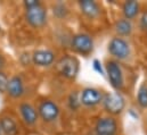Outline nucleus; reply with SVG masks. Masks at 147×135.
Returning <instances> with one entry per match:
<instances>
[{"label": "nucleus", "instance_id": "b1692460", "mask_svg": "<svg viewBox=\"0 0 147 135\" xmlns=\"http://www.w3.org/2000/svg\"><path fill=\"white\" fill-rule=\"evenodd\" d=\"M128 114H129V116H130L134 120H138V119H139V115H138V112L135 111L134 109H129V110H128Z\"/></svg>", "mask_w": 147, "mask_h": 135}, {"label": "nucleus", "instance_id": "a211bd4d", "mask_svg": "<svg viewBox=\"0 0 147 135\" xmlns=\"http://www.w3.org/2000/svg\"><path fill=\"white\" fill-rule=\"evenodd\" d=\"M53 13H54V15H55L57 18L62 19V18H65V17L67 16L69 9H67V7H66L65 3L58 2V3L54 5V7H53Z\"/></svg>", "mask_w": 147, "mask_h": 135}, {"label": "nucleus", "instance_id": "9d476101", "mask_svg": "<svg viewBox=\"0 0 147 135\" xmlns=\"http://www.w3.org/2000/svg\"><path fill=\"white\" fill-rule=\"evenodd\" d=\"M31 60L38 67H49L55 61V53L48 49H39L32 53Z\"/></svg>", "mask_w": 147, "mask_h": 135}, {"label": "nucleus", "instance_id": "7ed1b4c3", "mask_svg": "<svg viewBox=\"0 0 147 135\" xmlns=\"http://www.w3.org/2000/svg\"><path fill=\"white\" fill-rule=\"evenodd\" d=\"M105 74L107 75L111 86L114 90L120 91L123 88V84H124L123 72H122V68L120 66V64L116 60H109L107 61L106 68H105Z\"/></svg>", "mask_w": 147, "mask_h": 135}, {"label": "nucleus", "instance_id": "f257e3e1", "mask_svg": "<svg viewBox=\"0 0 147 135\" xmlns=\"http://www.w3.org/2000/svg\"><path fill=\"white\" fill-rule=\"evenodd\" d=\"M56 69L61 76L67 80H74L80 70V61L76 57L66 55L56 63Z\"/></svg>", "mask_w": 147, "mask_h": 135}, {"label": "nucleus", "instance_id": "4468645a", "mask_svg": "<svg viewBox=\"0 0 147 135\" xmlns=\"http://www.w3.org/2000/svg\"><path fill=\"white\" fill-rule=\"evenodd\" d=\"M139 10H140V5L138 1H135V0H129V1H125L122 6V13H123V18L128 19V21H131L134 18H136L139 14Z\"/></svg>", "mask_w": 147, "mask_h": 135}, {"label": "nucleus", "instance_id": "39448f33", "mask_svg": "<svg viewBox=\"0 0 147 135\" xmlns=\"http://www.w3.org/2000/svg\"><path fill=\"white\" fill-rule=\"evenodd\" d=\"M25 19L34 29L43 27L47 24V10L42 5L25 9Z\"/></svg>", "mask_w": 147, "mask_h": 135}, {"label": "nucleus", "instance_id": "f03ea898", "mask_svg": "<svg viewBox=\"0 0 147 135\" xmlns=\"http://www.w3.org/2000/svg\"><path fill=\"white\" fill-rule=\"evenodd\" d=\"M102 104L110 115H120L125 108V99L120 92H112L103 96Z\"/></svg>", "mask_w": 147, "mask_h": 135}, {"label": "nucleus", "instance_id": "f3484780", "mask_svg": "<svg viewBox=\"0 0 147 135\" xmlns=\"http://www.w3.org/2000/svg\"><path fill=\"white\" fill-rule=\"evenodd\" d=\"M137 103L140 108L146 109L147 108V84L143 83L137 92Z\"/></svg>", "mask_w": 147, "mask_h": 135}, {"label": "nucleus", "instance_id": "ddd939ff", "mask_svg": "<svg viewBox=\"0 0 147 135\" xmlns=\"http://www.w3.org/2000/svg\"><path fill=\"white\" fill-rule=\"evenodd\" d=\"M20 112L25 124L28 125H34L38 120V110L28 102H23L20 104Z\"/></svg>", "mask_w": 147, "mask_h": 135}, {"label": "nucleus", "instance_id": "4be33fe9", "mask_svg": "<svg viewBox=\"0 0 147 135\" xmlns=\"http://www.w3.org/2000/svg\"><path fill=\"white\" fill-rule=\"evenodd\" d=\"M139 27L142 31L147 32V10L143 11V14L140 15L139 18Z\"/></svg>", "mask_w": 147, "mask_h": 135}, {"label": "nucleus", "instance_id": "dca6fc26", "mask_svg": "<svg viewBox=\"0 0 147 135\" xmlns=\"http://www.w3.org/2000/svg\"><path fill=\"white\" fill-rule=\"evenodd\" d=\"M114 30L120 37H125V36L131 35L132 30H134V25H132L131 21L121 18V19L116 21V23L114 25Z\"/></svg>", "mask_w": 147, "mask_h": 135}, {"label": "nucleus", "instance_id": "aec40b11", "mask_svg": "<svg viewBox=\"0 0 147 135\" xmlns=\"http://www.w3.org/2000/svg\"><path fill=\"white\" fill-rule=\"evenodd\" d=\"M9 78L3 72H0V94L7 92V86H8Z\"/></svg>", "mask_w": 147, "mask_h": 135}, {"label": "nucleus", "instance_id": "9b49d317", "mask_svg": "<svg viewBox=\"0 0 147 135\" xmlns=\"http://www.w3.org/2000/svg\"><path fill=\"white\" fill-rule=\"evenodd\" d=\"M78 5H79V8H80L81 13L90 19H95L100 15V7L96 1L80 0L78 2Z\"/></svg>", "mask_w": 147, "mask_h": 135}, {"label": "nucleus", "instance_id": "412c9836", "mask_svg": "<svg viewBox=\"0 0 147 135\" xmlns=\"http://www.w3.org/2000/svg\"><path fill=\"white\" fill-rule=\"evenodd\" d=\"M92 68H94V70L97 72L99 75H102V76L105 75V68H104L102 61H100L99 59H94V60H92Z\"/></svg>", "mask_w": 147, "mask_h": 135}, {"label": "nucleus", "instance_id": "5701e85b", "mask_svg": "<svg viewBox=\"0 0 147 135\" xmlns=\"http://www.w3.org/2000/svg\"><path fill=\"white\" fill-rule=\"evenodd\" d=\"M25 9H29V8H33V7H37V6H40L41 2L38 1V0H25L23 2Z\"/></svg>", "mask_w": 147, "mask_h": 135}, {"label": "nucleus", "instance_id": "f8f14e48", "mask_svg": "<svg viewBox=\"0 0 147 135\" xmlns=\"http://www.w3.org/2000/svg\"><path fill=\"white\" fill-rule=\"evenodd\" d=\"M24 92H25L24 83L20 76H13L11 78H9L8 86H7V93L11 98L20 99L21 97H23Z\"/></svg>", "mask_w": 147, "mask_h": 135}, {"label": "nucleus", "instance_id": "393cba45", "mask_svg": "<svg viewBox=\"0 0 147 135\" xmlns=\"http://www.w3.org/2000/svg\"><path fill=\"white\" fill-rule=\"evenodd\" d=\"M5 65H6V59H5V57L0 53V72H2V68L5 67Z\"/></svg>", "mask_w": 147, "mask_h": 135}, {"label": "nucleus", "instance_id": "423d86ee", "mask_svg": "<svg viewBox=\"0 0 147 135\" xmlns=\"http://www.w3.org/2000/svg\"><path fill=\"white\" fill-rule=\"evenodd\" d=\"M61 114L57 103L51 100H42L38 107V115L45 123L55 122Z\"/></svg>", "mask_w": 147, "mask_h": 135}, {"label": "nucleus", "instance_id": "20e7f679", "mask_svg": "<svg viewBox=\"0 0 147 135\" xmlns=\"http://www.w3.org/2000/svg\"><path fill=\"white\" fill-rule=\"evenodd\" d=\"M107 50L111 56L117 60H124L130 56V45L129 43L120 36H115L109 42Z\"/></svg>", "mask_w": 147, "mask_h": 135}, {"label": "nucleus", "instance_id": "0eeeda50", "mask_svg": "<svg viewBox=\"0 0 147 135\" xmlns=\"http://www.w3.org/2000/svg\"><path fill=\"white\" fill-rule=\"evenodd\" d=\"M71 47L80 55H89L94 50V40L87 33H78L72 37Z\"/></svg>", "mask_w": 147, "mask_h": 135}, {"label": "nucleus", "instance_id": "a878e982", "mask_svg": "<svg viewBox=\"0 0 147 135\" xmlns=\"http://www.w3.org/2000/svg\"><path fill=\"white\" fill-rule=\"evenodd\" d=\"M0 135H1V131H0Z\"/></svg>", "mask_w": 147, "mask_h": 135}, {"label": "nucleus", "instance_id": "2eb2a0df", "mask_svg": "<svg viewBox=\"0 0 147 135\" xmlns=\"http://www.w3.org/2000/svg\"><path fill=\"white\" fill-rule=\"evenodd\" d=\"M0 131L5 135H17L18 126L11 117L3 116L0 118Z\"/></svg>", "mask_w": 147, "mask_h": 135}, {"label": "nucleus", "instance_id": "1a4fd4ad", "mask_svg": "<svg viewBox=\"0 0 147 135\" xmlns=\"http://www.w3.org/2000/svg\"><path fill=\"white\" fill-rule=\"evenodd\" d=\"M103 94L95 88H86L80 93V102L84 107H95L102 103Z\"/></svg>", "mask_w": 147, "mask_h": 135}, {"label": "nucleus", "instance_id": "6e6552de", "mask_svg": "<svg viewBox=\"0 0 147 135\" xmlns=\"http://www.w3.org/2000/svg\"><path fill=\"white\" fill-rule=\"evenodd\" d=\"M117 122L111 116L98 118L95 124L96 135H117Z\"/></svg>", "mask_w": 147, "mask_h": 135}, {"label": "nucleus", "instance_id": "6ab92c4d", "mask_svg": "<svg viewBox=\"0 0 147 135\" xmlns=\"http://www.w3.org/2000/svg\"><path fill=\"white\" fill-rule=\"evenodd\" d=\"M67 106L71 110H78L80 108L81 102H80V94L78 91L71 92V94L67 98Z\"/></svg>", "mask_w": 147, "mask_h": 135}]
</instances>
